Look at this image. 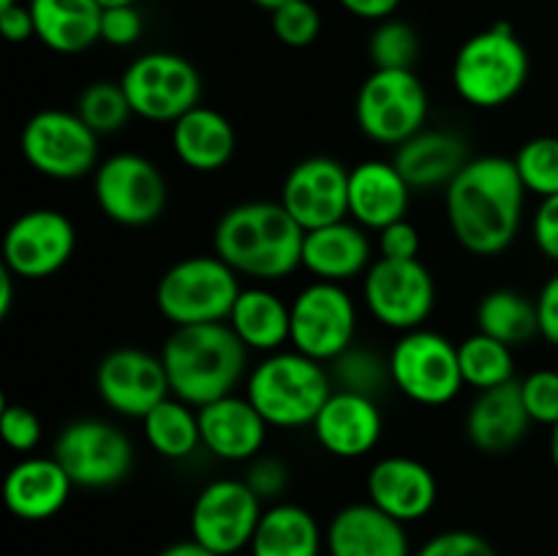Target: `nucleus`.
<instances>
[{"mask_svg":"<svg viewBox=\"0 0 558 556\" xmlns=\"http://www.w3.org/2000/svg\"><path fill=\"white\" fill-rule=\"evenodd\" d=\"M526 196L512 158H469L445 189L452 238L474 256L505 254L521 232Z\"/></svg>","mask_w":558,"mask_h":556,"instance_id":"obj_1","label":"nucleus"},{"mask_svg":"<svg viewBox=\"0 0 558 556\" xmlns=\"http://www.w3.org/2000/svg\"><path fill=\"white\" fill-rule=\"evenodd\" d=\"M303 243L305 229L281 202L234 205L213 229V254L256 281H281L303 267Z\"/></svg>","mask_w":558,"mask_h":556,"instance_id":"obj_2","label":"nucleus"},{"mask_svg":"<svg viewBox=\"0 0 558 556\" xmlns=\"http://www.w3.org/2000/svg\"><path fill=\"white\" fill-rule=\"evenodd\" d=\"M158 354L172 396L196 409L232 396L248 379V349L227 322L172 327Z\"/></svg>","mask_w":558,"mask_h":556,"instance_id":"obj_3","label":"nucleus"},{"mask_svg":"<svg viewBox=\"0 0 558 556\" xmlns=\"http://www.w3.org/2000/svg\"><path fill=\"white\" fill-rule=\"evenodd\" d=\"M332 390L330 368L298 349L265 354L245 379V396L270 428L311 425Z\"/></svg>","mask_w":558,"mask_h":556,"instance_id":"obj_4","label":"nucleus"},{"mask_svg":"<svg viewBox=\"0 0 558 556\" xmlns=\"http://www.w3.org/2000/svg\"><path fill=\"white\" fill-rule=\"evenodd\" d=\"M526 47L507 22L474 33L452 60V87L474 109H499L521 96L529 82Z\"/></svg>","mask_w":558,"mask_h":556,"instance_id":"obj_5","label":"nucleus"},{"mask_svg":"<svg viewBox=\"0 0 558 556\" xmlns=\"http://www.w3.org/2000/svg\"><path fill=\"white\" fill-rule=\"evenodd\" d=\"M240 276L218 254L174 262L156 287V305L172 327L227 322L240 294Z\"/></svg>","mask_w":558,"mask_h":556,"instance_id":"obj_6","label":"nucleus"},{"mask_svg":"<svg viewBox=\"0 0 558 556\" xmlns=\"http://www.w3.org/2000/svg\"><path fill=\"white\" fill-rule=\"evenodd\" d=\"M354 120L371 142L398 147L425 129L428 93L414 69H374L354 98Z\"/></svg>","mask_w":558,"mask_h":556,"instance_id":"obj_7","label":"nucleus"},{"mask_svg":"<svg viewBox=\"0 0 558 556\" xmlns=\"http://www.w3.org/2000/svg\"><path fill=\"white\" fill-rule=\"evenodd\" d=\"M387 360L392 385L420 407H445L466 387L458 363V343L428 327L401 333Z\"/></svg>","mask_w":558,"mask_h":556,"instance_id":"obj_8","label":"nucleus"},{"mask_svg":"<svg viewBox=\"0 0 558 556\" xmlns=\"http://www.w3.org/2000/svg\"><path fill=\"white\" fill-rule=\"evenodd\" d=\"M136 118L174 123L199 107L202 76L191 60L174 52H145L131 60L120 76Z\"/></svg>","mask_w":558,"mask_h":556,"instance_id":"obj_9","label":"nucleus"},{"mask_svg":"<svg viewBox=\"0 0 558 556\" xmlns=\"http://www.w3.org/2000/svg\"><path fill=\"white\" fill-rule=\"evenodd\" d=\"M52 456L82 488H109L123 483L134 469V442L120 425L82 418L58 434Z\"/></svg>","mask_w":558,"mask_h":556,"instance_id":"obj_10","label":"nucleus"},{"mask_svg":"<svg viewBox=\"0 0 558 556\" xmlns=\"http://www.w3.org/2000/svg\"><path fill=\"white\" fill-rule=\"evenodd\" d=\"M20 147L38 174L52 180H80L96 172L98 134L76 112L41 109L22 125Z\"/></svg>","mask_w":558,"mask_h":556,"instance_id":"obj_11","label":"nucleus"},{"mask_svg":"<svg viewBox=\"0 0 558 556\" xmlns=\"http://www.w3.org/2000/svg\"><path fill=\"white\" fill-rule=\"evenodd\" d=\"M93 196L109 221L120 227H147L167 207V180L150 158L114 153L93 172Z\"/></svg>","mask_w":558,"mask_h":556,"instance_id":"obj_12","label":"nucleus"},{"mask_svg":"<svg viewBox=\"0 0 558 556\" xmlns=\"http://www.w3.org/2000/svg\"><path fill=\"white\" fill-rule=\"evenodd\" d=\"M289 309H292L289 343L298 352L327 365L354 347L357 305L343 283L311 281L294 294Z\"/></svg>","mask_w":558,"mask_h":556,"instance_id":"obj_13","label":"nucleus"},{"mask_svg":"<svg viewBox=\"0 0 558 556\" xmlns=\"http://www.w3.org/2000/svg\"><path fill=\"white\" fill-rule=\"evenodd\" d=\"M363 300L387 330H417L434 314L436 281L420 259L376 256L363 276Z\"/></svg>","mask_w":558,"mask_h":556,"instance_id":"obj_14","label":"nucleus"},{"mask_svg":"<svg viewBox=\"0 0 558 556\" xmlns=\"http://www.w3.org/2000/svg\"><path fill=\"white\" fill-rule=\"evenodd\" d=\"M262 499L245 480H213L191 507V537L218 556L248 548L262 521Z\"/></svg>","mask_w":558,"mask_h":556,"instance_id":"obj_15","label":"nucleus"},{"mask_svg":"<svg viewBox=\"0 0 558 556\" xmlns=\"http://www.w3.org/2000/svg\"><path fill=\"white\" fill-rule=\"evenodd\" d=\"M76 249V229L65 213L36 207L11 221L3 234V267L16 278H49L69 265Z\"/></svg>","mask_w":558,"mask_h":556,"instance_id":"obj_16","label":"nucleus"},{"mask_svg":"<svg viewBox=\"0 0 558 556\" xmlns=\"http://www.w3.org/2000/svg\"><path fill=\"white\" fill-rule=\"evenodd\" d=\"M96 390L104 407L129 420H142L172 396L161 354L140 347H118L104 354L96 368Z\"/></svg>","mask_w":558,"mask_h":556,"instance_id":"obj_17","label":"nucleus"},{"mask_svg":"<svg viewBox=\"0 0 558 556\" xmlns=\"http://www.w3.org/2000/svg\"><path fill=\"white\" fill-rule=\"evenodd\" d=\"M289 216L311 232L349 218V169L330 156H311L294 164L281 185Z\"/></svg>","mask_w":558,"mask_h":556,"instance_id":"obj_18","label":"nucleus"},{"mask_svg":"<svg viewBox=\"0 0 558 556\" xmlns=\"http://www.w3.org/2000/svg\"><path fill=\"white\" fill-rule=\"evenodd\" d=\"M311 428L322 450L343 461H354L379 445L385 418L376 398L352 390H332Z\"/></svg>","mask_w":558,"mask_h":556,"instance_id":"obj_19","label":"nucleus"},{"mask_svg":"<svg viewBox=\"0 0 558 556\" xmlns=\"http://www.w3.org/2000/svg\"><path fill=\"white\" fill-rule=\"evenodd\" d=\"M371 505L401 523L428 516L439 499L436 474L412 456H387L371 467L365 480Z\"/></svg>","mask_w":558,"mask_h":556,"instance_id":"obj_20","label":"nucleus"},{"mask_svg":"<svg viewBox=\"0 0 558 556\" xmlns=\"http://www.w3.org/2000/svg\"><path fill=\"white\" fill-rule=\"evenodd\" d=\"M412 185L392 161L368 158L349 169V218L368 232H381L407 218Z\"/></svg>","mask_w":558,"mask_h":556,"instance_id":"obj_21","label":"nucleus"},{"mask_svg":"<svg viewBox=\"0 0 558 556\" xmlns=\"http://www.w3.org/2000/svg\"><path fill=\"white\" fill-rule=\"evenodd\" d=\"M199 412L202 447L221 461H254L267 442V428L248 396H223L205 403Z\"/></svg>","mask_w":558,"mask_h":556,"instance_id":"obj_22","label":"nucleus"},{"mask_svg":"<svg viewBox=\"0 0 558 556\" xmlns=\"http://www.w3.org/2000/svg\"><path fill=\"white\" fill-rule=\"evenodd\" d=\"M74 480L54 456H27L9 469L3 499L20 521H47L69 505Z\"/></svg>","mask_w":558,"mask_h":556,"instance_id":"obj_23","label":"nucleus"},{"mask_svg":"<svg viewBox=\"0 0 558 556\" xmlns=\"http://www.w3.org/2000/svg\"><path fill=\"white\" fill-rule=\"evenodd\" d=\"M330 556H412L407 523L396 521L371 501L347 505L327 527Z\"/></svg>","mask_w":558,"mask_h":556,"instance_id":"obj_24","label":"nucleus"},{"mask_svg":"<svg viewBox=\"0 0 558 556\" xmlns=\"http://www.w3.org/2000/svg\"><path fill=\"white\" fill-rule=\"evenodd\" d=\"M371 256H374V245H371L368 229L354 223L352 218L305 232L303 267L316 281L343 283L365 276L374 265Z\"/></svg>","mask_w":558,"mask_h":556,"instance_id":"obj_25","label":"nucleus"},{"mask_svg":"<svg viewBox=\"0 0 558 556\" xmlns=\"http://www.w3.org/2000/svg\"><path fill=\"white\" fill-rule=\"evenodd\" d=\"M532 418L521 396V382L512 379L507 385L480 390L466 412V436L480 452L512 450L529 434Z\"/></svg>","mask_w":558,"mask_h":556,"instance_id":"obj_26","label":"nucleus"},{"mask_svg":"<svg viewBox=\"0 0 558 556\" xmlns=\"http://www.w3.org/2000/svg\"><path fill=\"white\" fill-rule=\"evenodd\" d=\"M466 142L445 129H423L412 140L398 145L396 156H392V164L401 169L412 191H428L436 185L447 189L452 178L466 167Z\"/></svg>","mask_w":558,"mask_h":556,"instance_id":"obj_27","label":"nucleus"},{"mask_svg":"<svg viewBox=\"0 0 558 556\" xmlns=\"http://www.w3.org/2000/svg\"><path fill=\"white\" fill-rule=\"evenodd\" d=\"M172 150L194 172H218L238 150V131L227 114L199 104L172 123Z\"/></svg>","mask_w":558,"mask_h":556,"instance_id":"obj_28","label":"nucleus"},{"mask_svg":"<svg viewBox=\"0 0 558 556\" xmlns=\"http://www.w3.org/2000/svg\"><path fill=\"white\" fill-rule=\"evenodd\" d=\"M227 325L248 352H281L292 336V309L267 287H243Z\"/></svg>","mask_w":558,"mask_h":556,"instance_id":"obj_29","label":"nucleus"},{"mask_svg":"<svg viewBox=\"0 0 558 556\" xmlns=\"http://www.w3.org/2000/svg\"><path fill=\"white\" fill-rule=\"evenodd\" d=\"M36 38L58 55H80L101 41V5L96 0H27Z\"/></svg>","mask_w":558,"mask_h":556,"instance_id":"obj_30","label":"nucleus"},{"mask_svg":"<svg viewBox=\"0 0 558 556\" xmlns=\"http://www.w3.org/2000/svg\"><path fill=\"white\" fill-rule=\"evenodd\" d=\"M248 551L251 556H319L322 529L305 507L281 501L262 512Z\"/></svg>","mask_w":558,"mask_h":556,"instance_id":"obj_31","label":"nucleus"},{"mask_svg":"<svg viewBox=\"0 0 558 556\" xmlns=\"http://www.w3.org/2000/svg\"><path fill=\"white\" fill-rule=\"evenodd\" d=\"M140 423L147 445L169 461H185L202 447L199 412L178 396L163 398Z\"/></svg>","mask_w":558,"mask_h":556,"instance_id":"obj_32","label":"nucleus"},{"mask_svg":"<svg viewBox=\"0 0 558 556\" xmlns=\"http://www.w3.org/2000/svg\"><path fill=\"white\" fill-rule=\"evenodd\" d=\"M477 330L499 338L507 347H521L539 336L537 300L515 289H494L477 303Z\"/></svg>","mask_w":558,"mask_h":556,"instance_id":"obj_33","label":"nucleus"},{"mask_svg":"<svg viewBox=\"0 0 558 556\" xmlns=\"http://www.w3.org/2000/svg\"><path fill=\"white\" fill-rule=\"evenodd\" d=\"M458 363H461L463 385L474 390H490V387L507 385L515 379V358L512 347L501 343L499 338L472 333L458 343Z\"/></svg>","mask_w":558,"mask_h":556,"instance_id":"obj_34","label":"nucleus"},{"mask_svg":"<svg viewBox=\"0 0 558 556\" xmlns=\"http://www.w3.org/2000/svg\"><path fill=\"white\" fill-rule=\"evenodd\" d=\"M76 114H80L98 136H104L118 134V131L129 123L134 109H131L129 96H125L120 82L98 80L90 82V85L80 93V98H76Z\"/></svg>","mask_w":558,"mask_h":556,"instance_id":"obj_35","label":"nucleus"},{"mask_svg":"<svg viewBox=\"0 0 558 556\" xmlns=\"http://www.w3.org/2000/svg\"><path fill=\"white\" fill-rule=\"evenodd\" d=\"M523 189L548 200L558 194V136H534L512 156Z\"/></svg>","mask_w":558,"mask_h":556,"instance_id":"obj_36","label":"nucleus"},{"mask_svg":"<svg viewBox=\"0 0 558 556\" xmlns=\"http://www.w3.org/2000/svg\"><path fill=\"white\" fill-rule=\"evenodd\" d=\"M330 376L336 390L363 392V396L376 398V392L390 379V360H381L368 349L349 347L341 358L330 363Z\"/></svg>","mask_w":558,"mask_h":556,"instance_id":"obj_37","label":"nucleus"},{"mask_svg":"<svg viewBox=\"0 0 558 556\" xmlns=\"http://www.w3.org/2000/svg\"><path fill=\"white\" fill-rule=\"evenodd\" d=\"M368 58L374 69H414L420 58L417 31L396 16L376 22L368 38Z\"/></svg>","mask_w":558,"mask_h":556,"instance_id":"obj_38","label":"nucleus"},{"mask_svg":"<svg viewBox=\"0 0 558 556\" xmlns=\"http://www.w3.org/2000/svg\"><path fill=\"white\" fill-rule=\"evenodd\" d=\"M272 33L283 47L303 49L314 44L322 33V14L311 0H294L270 14Z\"/></svg>","mask_w":558,"mask_h":556,"instance_id":"obj_39","label":"nucleus"},{"mask_svg":"<svg viewBox=\"0 0 558 556\" xmlns=\"http://www.w3.org/2000/svg\"><path fill=\"white\" fill-rule=\"evenodd\" d=\"M521 396L532 423L554 428L558 423V371L537 368L523 376Z\"/></svg>","mask_w":558,"mask_h":556,"instance_id":"obj_40","label":"nucleus"},{"mask_svg":"<svg viewBox=\"0 0 558 556\" xmlns=\"http://www.w3.org/2000/svg\"><path fill=\"white\" fill-rule=\"evenodd\" d=\"M0 434H3V442L11 450L31 452L41 442L44 428L33 409L22 407V403L3 401V409H0Z\"/></svg>","mask_w":558,"mask_h":556,"instance_id":"obj_41","label":"nucleus"},{"mask_svg":"<svg viewBox=\"0 0 558 556\" xmlns=\"http://www.w3.org/2000/svg\"><path fill=\"white\" fill-rule=\"evenodd\" d=\"M414 556H499L494 551V545L477 532H469V529H447V532L434 534L428 543H423V548Z\"/></svg>","mask_w":558,"mask_h":556,"instance_id":"obj_42","label":"nucleus"},{"mask_svg":"<svg viewBox=\"0 0 558 556\" xmlns=\"http://www.w3.org/2000/svg\"><path fill=\"white\" fill-rule=\"evenodd\" d=\"M245 483L254 488V494L259 496L262 501L278 499V496L287 491L289 485V467L276 456H256L251 461L248 474H245Z\"/></svg>","mask_w":558,"mask_h":556,"instance_id":"obj_43","label":"nucleus"},{"mask_svg":"<svg viewBox=\"0 0 558 556\" xmlns=\"http://www.w3.org/2000/svg\"><path fill=\"white\" fill-rule=\"evenodd\" d=\"M142 31H145V20L136 5H120L101 14V41L109 47H131L140 41Z\"/></svg>","mask_w":558,"mask_h":556,"instance_id":"obj_44","label":"nucleus"},{"mask_svg":"<svg viewBox=\"0 0 558 556\" xmlns=\"http://www.w3.org/2000/svg\"><path fill=\"white\" fill-rule=\"evenodd\" d=\"M376 234V249L385 259H420V232L409 218H401Z\"/></svg>","mask_w":558,"mask_h":556,"instance_id":"obj_45","label":"nucleus"},{"mask_svg":"<svg viewBox=\"0 0 558 556\" xmlns=\"http://www.w3.org/2000/svg\"><path fill=\"white\" fill-rule=\"evenodd\" d=\"M532 240L545 259L558 265V194L539 200L532 216Z\"/></svg>","mask_w":558,"mask_h":556,"instance_id":"obj_46","label":"nucleus"},{"mask_svg":"<svg viewBox=\"0 0 558 556\" xmlns=\"http://www.w3.org/2000/svg\"><path fill=\"white\" fill-rule=\"evenodd\" d=\"M537 314H539V336L558 347V273L545 281L537 294Z\"/></svg>","mask_w":558,"mask_h":556,"instance_id":"obj_47","label":"nucleus"},{"mask_svg":"<svg viewBox=\"0 0 558 556\" xmlns=\"http://www.w3.org/2000/svg\"><path fill=\"white\" fill-rule=\"evenodd\" d=\"M0 31L11 44H25L36 38V22H33L31 5H11L0 11Z\"/></svg>","mask_w":558,"mask_h":556,"instance_id":"obj_48","label":"nucleus"},{"mask_svg":"<svg viewBox=\"0 0 558 556\" xmlns=\"http://www.w3.org/2000/svg\"><path fill=\"white\" fill-rule=\"evenodd\" d=\"M349 14L360 16V20H368V22H381V20H390L392 14L398 11L401 0H338Z\"/></svg>","mask_w":558,"mask_h":556,"instance_id":"obj_49","label":"nucleus"},{"mask_svg":"<svg viewBox=\"0 0 558 556\" xmlns=\"http://www.w3.org/2000/svg\"><path fill=\"white\" fill-rule=\"evenodd\" d=\"M156 556H218V554H213V551H207L205 545H199L194 537H191V540H180V543L167 545V548L158 551Z\"/></svg>","mask_w":558,"mask_h":556,"instance_id":"obj_50","label":"nucleus"},{"mask_svg":"<svg viewBox=\"0 0 558 556\" xmlns=\"http://www.w3.org/2000/svg\"><path fill=\"white\" fill-rule=\"evenodd\" d=\"M14 273H11L9 267H3V270H0V319L9 316L11 303H14Z\"/></svg>","mask_w":558,"mask_h":556,"instance_id":"obj_51","label":"nucleus"},{"mask_svg":"<svg viewBox=\"0 0 558 556\" xmlns=\"http://www.w3.org/2000/svg\"><path fill=\"white\" fill-rule=\"evenodd\" d=\"M251 3L254 5H259V9H265V11H276V9H281V5H287V3H294V0H251Z\"/></svg>","mask_w":558,"mask_h":556,"instance_id":"obj_52","label":"nucleus"},{"mask_svg":"<svg viewBox=\"0 0 558 556\" xmlns=\"http://www.w3.org/2000/svg\"><path fill=\"white\" fill-rule=\"evenodd\" d=\"M550 461H554V467L558 472V423L550 428Z\"/></svg>","mask_w":558,"mask_h":556,"instance_id":"obj_53","label":"nucleus"},{"mask_svg":"<svg viewBox=\"0 0 558 556\" xmlns=\"http://www.w3.org/2000/svg\"><path fill=\"white\" fill-rule=\"evenodd\" d=\"M98 5H101V11L107 9H120V5H134L136 0H96Z\"/></svg>","mask_w":558,"mask_h":556,"instance_id":"obj_54","label":"nucleus"},{"mask_svg":"<svg viewBox=\"0 0 558 556\" xmlns=\"http://www.w3.org/2000/svg\"><path fill=\"white\" fill-rule=\"evenodd\" d=\"M11 5H16V0H0V11L11 9Z\"/></svg>","mask_w":558,"mask_h":556,"instance_id":"obj_55","label":"nucleus"}]
</instances>
